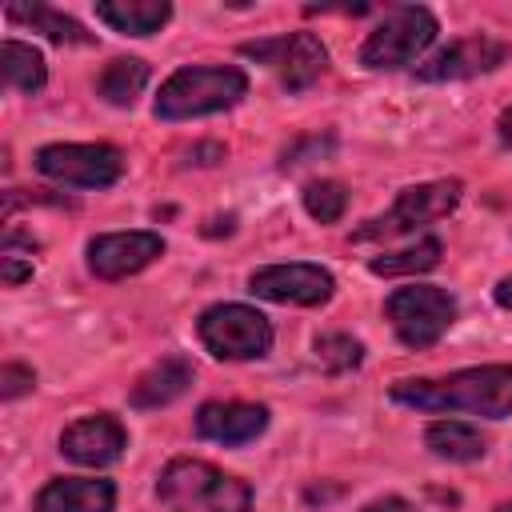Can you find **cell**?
Returning a JSON list of instances; mask_svg holds the SVG:
<instances>
[{
  "label": "cell",
  "instance_id": "6da1fadb",
  "mask_svg": "<svg viewBox=\"0 0 512 512\" xmlns=\"http://www.w3.org/2000/svg\"><path fill=\"white\" fill-rule=\"evenodd\" d=\"M388 396L416 412H468L484 420H504L512 416V364L460 368L440 380H396Z\"/></svg>",
  "mask_w": 512,
  "mask_h": 512
},
{
  "label": "cell",
  "instance_id": "7a4b0ae2",
  "mask_svg": "<svg viewBox=\"0 0 512 512\" xmlns=\"http://www.w3.org/2000/svg\"><path fill=\"white\" fill-rule=\"evenodd\" d=\"M156 496L168 504V512H252V488L240 476L188 456L160 472Z\"/></svg>",
  "mask_w": 512,
  "mask_h": 512
},
{
  "label": "cell",
  "instance_id": "3957f363",
  "mask_svg": "<svg viewBox=\"0 0 512 512\" xmlns=\"http://www.w3.org/2000/svg\"><path fill=\"white\" fill-rule=\"evenodd\" d=\"M248 96V76L232 64H192L176 68L156 96V116L160 120H196L224 112Z\"/></svg>",
  "mask_w": 512,
  "mask_h": 512
},
{
  "label": "cell",
  "instance_id": "277c9868",
  "mask_svg": "<svg viewBox=\"0 0 512 512\" xmlns=\"http://www.w3.org/2000/svg\"><path fill=\"white\" fill-rule=\"evenodd\" d=\"M440 24L424 4H396L388 8V16L368 32L364 48H360V64L368 72H392L404 68L412 60H420V52L436 40Z\"/></svg>",
  "mask_w": 512,
  "mask_h": 512
},
{
  "label": "cell",
  "instance_id": "5b68a950",
  "mask_svg": "<svg viewBox=\"0 0 512 512\" xmlns=\"http://www.w3.org/2000/svg\"><path fill=\"white\" fill-rule=\"evenodd\" d=\"M200 344L216 360H260L272 352V324L248 304H212L196 320Z\"/></svg>",
  "mask_w": 512,
  "mask_h": 512
},
{
  "label": "cell",
  "instance_id": "8992f818",
  "mask_svg": "<svg viewBox=\"0 0 512 512\" xmlns=\"http://www.w3.org/2000/svg\"><path fill=\"white\" fill-rule=\"evenodd\" d=\"M384 316L404 348H432L456 320V300L436 284H408L384 300Z\"/></svg>",
  "mask_w": 512,
  "mask_h": 512
},
{
  "label": "cell",
  "instance_id": "52a82bcc",
  "mask_svg": "<svg viewBox=\"0 0 512 512\" xmlns=\"http://www.w3.org/2000/svg\"><path fill=\"white\" fill-rule=\"evenodd\" d=\"M464 196V184L460 180H428V184H412L396 196V204L368 220L364 228L352 232V240H388V236H404V232H416L440 216H448Z\"/></svg>",
  "mask_w": 512,
  "mask_h": 512
},
{
  "label": "cell",
  "instance_id": "ba28073f",
  "mask_svg": "<svg viewBox=\"0 0 512 512\" xmlns=\"http://www.w3.org/2000/svg\"><path fill=\"white\" fill-rule=\"evenodd\" d=\"M240 52L256 64L272 68L288 92H308L328 68V48L320 44L316 32H284V36H268V40H248V44H240Z\"/></svg>",
  "mask_w": 512,
  "mask_h": 512
},
{
  "label": "cell",
  "instance_id": "9c48e42d",
  "mask_svg": "<svg viewBox=\"0 0 512 512\" xmlns=\"http://www.w3.org/2000/svg\"><path fill=\"white\" fill-rule=\"evenodd\" d=\"M32 164L40 176L72 188H108L124 172V156L112 144H44Z\"/></svg>",
  "mask_w": 512,
  "mask_h": 512
},
{
  "label": "cell",
  "instance_id": "30bf717a",
  "mask_svg": "<svg viewBox=\"0 0 512 512\" xmlns=\"http://www.w3.org/2000/svg\"><path fill=\"white\" fill-rule=\"evenodd\" d=\"M248 292L260 296V300H272V304H324L332 300L336 292V280L328 268L320 264H304V260H292V264H268V268H256L248 276Z\"/></svg>",
  "mask_w": 512,
  "mask_h": 512
},
{
  "label": "cell",
  "instance_id": "8fae6325",
  "mask_svg": "<svg viewBox=\"0 0 512 512\" xmlns=\"http://www.w3.org/2000/svg\"><path fill=\"white\" fill-rule=\"evenodd\" d=\"M508 56H512V44H504L488 32H476V36H464V40H452L448 48H440L428 64L416 68V76L428 84L472 80V76H484V72H496L500 64H508Z\"/></svg>",
  "mask_w": 512,
  "mask_h": 512
},
{
  "label": "cell",
  "instance_id": "7c38bea8",
  "mask_svg": "<svg viewBox=\"0 0 512 512\" xmlns=\"http://www.w3.org/2000/svg\"><path fill=\"white\" fill-rule=\"evenodd\" d=\"M164 256V240L160 232H104L88 240V272L100 280H124L144 272L148 264H156Z\"/></svg>",
  "mask_w": 512,
  "mask_h": 512
},
{
  "label": "cell",
  "instance_id": "4fadbf2b",
  "mask_svg": "<svg viewBox=\"0 0 512 512\" xmlns=\"http://www.w3.org/2000/svg\"><path fill=\"white\" fill-rule=\"evenodd\" d=\"M124 448H128V432L108 412L80 416L60 432V452L72 464H84V468H108L124 456Z\"/></svg>",
  "mask_w": 512,
  "mask_h": 512
},
{
  "label": "cell",
  "instance_id": "5bb4252c",
  "mask_svg": "<svg viewBox=\"0 0 512 512\" xmlns=\"http://www.w3.org/2000/svg\"><path fill=\"white\" fill-rule=\"evenodd\" d=\"M268 428V408L264 404H204L196 412V436L212 440V444H252L260 432Z\"/></svg>",
  "mask_w": 512,
  "mask_h": 512
},
{
  "label": "cell",
  "instance_id": "9a60e30c",
  "mask_svg": "<svg viewBox=\"0 0 512 512\" xmlns=\"http://www.w3.org/2000/svg\"><path fill=\"white\" fill-rule=\"evenodd\" d=\"M116 484L100 476H56L36 492V512H112Z\"/></svg>",
  "mask_w": 512,
  "mask_h": 512
},
{
  "label": "cell",
  "instance_id": "2e32d148",
  "mask_svg": "<svg viewBox=\"0 0 512 512\" xmlns=\"http://www.w3.org/2000/svg\"><path fill=\"white\" fill-rule=\"evenodd\" d=\"M192 380H196V364L184 356V352H172V356H164V360H156L136 384H132V392H128V404L132 408H164V404H172V400H180L188 388H192Z\"/></svg>",
  "mask_w": 512,
  "mask_h": 512
},
{
  "label": "cell",
  "instance_id": "e0dca14e",
  "mask_svg": "<svg viewBox=\"0 0 512 512\" xmlns=\"http://www.w3.org/2000/svg\"><path fill=\"white\" fill-rule=\"evenodd\" d=\"M168 0H96V20H104L120 36H152L168 24Z\"/></svg>",
  "mask_w": 512,
  "mask_h": 512
},
{
  "label": "cell",
  "instance_id": "ac0fdd59",
  "mask_svg": "<svg viewBox=\"0 0 512 512\" xmlns=\"http://www.w3.org/2000/svg\"><path fill=\"white\" fill-rule=\"evenodd\" d=\"M0 72H4V84L20 96H40L44 84H48L44 56L24 40H4L0 44Z\"/></svg>",
  "mask_w": 512,
  "mask_h": 512
},
{
  "label": "cell",
  "instance_id": "d6986e66",
  "mask_svg": "<svg viewBox=\"0 0 512 512\" xmlns=\"http://www.w3.org/2000/svg\"><path fill=\"white\" fill-rule=\"evenodd\" d=\"M424 444L432 456L440 460H452V464H472L488 452V440L472 428V424H460V420H436L424 428Z\"/></svg>",
  "mask_w": 512,
  "mask_h": 512
},
{
  "label": "cell",
  "instance_id": "ffe728a7",
  "mask_svg": "<svg viewBox=\"0 0 512 512\" xmlns=\"http://www.w3.org/2000/svg\"><path fill=\"white\" fill-rule=\"evenodd\" d=\"M4 16H8L12 24H28L32 32L48 36L52 44H92V32H84L80 20L56 12V8H48V4H8Z\"/></svg>",
  "mask_w": 512,
  "mask_h": 512
},
{
  "label": "cell",
  "instance_id": "44dd1931",
  "mask_svg": "<svg viewBox=\"0 0 512 512\" xmlns=\"http://www.w3.org/2000/svg\"><path fill=\"white\" fill-rule=\"evenodd\" d=\"M148 76H152V68H148L144 60L120 56V60H108V64H104V72H100V80H96V92H100V100H108V104H116V108H132L136 96L144 92Z\"/></svg>",
  "mask_w": 512,
  "mask_h": 512
},
{
  "label": "cell",
  "instance_id": "7402d4cb",
  "mask_svg": "<svg viewBox=\"0 0 512 512\" xmlns=\"http://www.w3.org/2000/svg\"><path fill=\"white\" fill-rule=\"evenodd\" d=\"M440 240L436 236H424V240H416L412 248H400V252H384V256H376L368 268L376 272V276H416V272H428V268H436L440 264Z\"/></svg>",
  "mask_w": 512,
  "mask_h": 512
},
{
  "label": "cell",
  "instance_id": "603a6c76",
  "mask_svg": "<svg viewBox=\"0 0 512 512\" xmlns=\"http://www.w3.org/2000/svg\"><path fill=\"white\" fill-rule=\"evenodd\" d=\"M348 208V188L340 180H312L304 184V212L320 224H336Z\"/></svg>",
  "mask_w": 512,
  "mask_h": 512
},
{
  "label": "cell",
  "instance_id": "cb8c5ba5",
  "mask_svg": "<svg viewBox=\"0 0 512 512\" xmlns=\"http://www.w3.org/2000/svg\"><path fill=\"white\" fill-rule=\"evenodd\" d=\"M312 348H316V360L324 364V372H352L364 360V344L348 332H320Z\"/></svg>",
  "mask_w": 512,
  "mask_h": 512
},
{
  "label": "cell",
  "instance_id": "d4e9b609",
  "mask_svg": "<svg viewBox=\"0 0 512 512\" xmlns=\"http://www.w3.org/2000/svg\"><path fill=\"white\" fill-rule=\"evenodd\" d=\"M32 388H36V372L32 368H24V364H4L0 368V396L4 400H16V396H24Z\"/></svg>",
  "mask_w": 512,
  "mask_h": 512
},
{
  "label": "cell",
  "instance_id": "484cf974",
  "mask_svg": "<svg viewBox=\"0 0 512 512\" xmlns=\"http://www.w3.org/2000/svg\"><path fill=\"white\" fill-rule=\"evenodd\" d=\"M332 144H336L332 136H324V140H320V136H312V140H296V144H288V148H284L280 168H300L312 152H332Z\"/></svg>",
  "mask_w": 512,
  "mask_h": 512
},
{
  "label": "cell",
  "instance_id": "4316f807",
  "mask_svg": "<svg viewBox=\"0 0 512 512\" xmlns=\"http://www.w3.org/2000/svg\"><path fill=\"white\" fill-rule=\"evenodd\" d=\"M0 276H4V284H8V288H16V284L32 280V264L16 260V252H4V256H0Z\"/></svg>",
  "mask_w": 512,
  "mask_h": 512
},
{
  "label": "cell",
  "instance_id": "83f0119b",
  "mask_svg": "<svg viewBox=\"0 0 512 512\" xmlns=\"http://www.w3.org/2000/svg\"><path fill=\"white\" fill-rule=\"evenodd\" d=\"M364 512H420L416 504H408L404 496H384V500H372Z\"/></svg>",
  "mask_w": 512,
  "mask_h": 512
},
{
  "label": "cell",
  "instance_id": "f1b7e54d",
  "mask_svg": "<svg viewBox=\"0 0 512 512\" xmlns=\"http://www.w3.org/2000/svg\"><path fill=\"white\" fill-rule=\"evenodd\" d=\"M492 300H496L500 308H508V312H512V276H504V280L492 288Z\"/></svg>",
  "mask_w": 512,
  "mask_h": 512
},
{
  "label": "cell",
  "instance_id": "f546056e",
  "mask_svg": "<svg viewBox=\"0 0 512 512\" xmlns=\"http://www.w3.org/2000/svg\"><path fill=\"white\" fill-rule=\"evenodd\" d=\"M496 132H500V140L512 148V104L500 112V120H496Z\"/></svg>",
  "mask_w": 512,
  "mask_h": 512
},
{
  "label": "cell",
  "instance_id": "4dcf8cb0",
  "mask_svg": "<svg viewBox=\"0 0 512 512\" xmlns=\"http://www.w3.org/2000/svg\"><path fill=\"white\" fill-rule=\"evenodd\" d=\"M492 512H512V500H508V504H496Z\"/></svg>",
  "mask_w": 512,
  "mask_h": 512
}]
</instances>
